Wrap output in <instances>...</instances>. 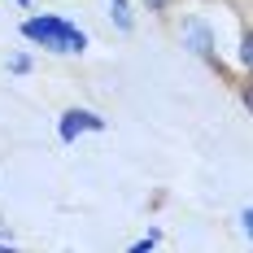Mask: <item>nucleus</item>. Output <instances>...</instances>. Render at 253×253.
I'll return each mask as SVG.
<instances>
[{"instance_id": "1", "label": "nucleus", "mask_w": 253, "mask_h": 253, "mask_svg": "<svg viewBox=\"0 0 253 253\" xmlns=\"http://www.w3.org/2000/svg\"><path fill=\"white\" fill-rule=\"evenodd\" d=\"M22 40L57 52V57H75V52L87 48V35H83L70 18H61V13H35V18H26L22 22Z\"/></svg>"}, {"instance_id": "2", "label": "nucleus", "mask_w": 253, "mask_h": 253, "mask_svg": "<svg viewBox=\"0 0 253 253\" xmlns=\"http://www.w3.org/2000/svg\"><path fill=\"white\" fill-rule=\"evenodd\" d=\"M83 131H105V118L92 114V109H66L61 123H57V140L61 144H75Z\"/></svg>"}, {"instance_id": "3", "label": "nucleus", "mask_w": 253, "mask_h": 253, "mask_svg": "<svg viewBox=\"0 0 253 253\" xmlns=\"http://www.w3.org/2000/svg\"><path fill=\"white\" fill-rule=\"evenodd\" d=\"M183 44H188V48L197 52V57H201L205 66L223 70V61H218V52H214V31H210L205 22H192V26H188V31H183Z\"/></svg>"}, {"instance_id": "4", "label": "nucleus", "mask_w": 253, "mask_h": 253, "mask_svg": "<svg viewBox=\"0 0 253 253\" xmlns=\"http://www.w3.org/2000/svg\"><path fill=\"white\" fill-rule=\"evenodd\" d=\"M109 13H114L118 31H131V26H135V18H131V4H126V0H109Z\"/></svg>"}, {"instance_id": "5", "label": "nucleus", "mask_w": 253, "mask_h": 253, "mask_svg": "<svg viewBox=\"0 0 253 253\" xmlns=\"http://www.w3.org/2000/svg\"><path fill=\"white\" fill-rule=\"evenodd\" d=\"M157 240H162V231H149L144 240H135V245H131V253H149V249H157Z\"/></svg>"}, {"instance_id": "6", "label": "nucleus", "mask_w": 253, "mask_h": 253, "mask_svg": "<svg viewBox=\"0 0 253 253\" xmlns=\"http://www.w3.org/2000/svg\"><path fill=\"white\" fill-rule=\"evenodd\" d=\"M9 70H13V75H26V70H31V57H26V52H13V57H9Z\"/></svg>"}, {"instance_id": "7", "label": "nucleus", "mask_w": 253, "mask_h": 253, "mask_svg": "<svg viewBox=\"0 0 253 253\" xmlns=\"http://www.w3.org/2000/svg\"><path fill=\"white\" fill-rule=\"evenodd\" d=\"M240 61L253 70V31H245V44H240Z\"/></svg>"}, {"instance_id": "8", "label": "nucleus", "mask_w": 253, "mask_h": 253, "mask_svg": "<svg viewBox=\"0 0 253 253\" xmlns=\"http://www.w3.org/2000/svg\"><path fill=\"white\" fill-rule=\"evenodd\" d=\"M240 96H245V105H249V109H253V70H249V79L240 83Z\"/></svg>"}, {"instance_id": "9", "label": "nucleus", "mask_w": 253, "mask_h": 253, "mask_svg": "<svg viewBox=\"0 0 253 253\" xmlns=\"http://www.w3.org/2000/svg\"><path fill=\"white\" fill-rule=\"evenodd\" d=\"M240 223H245V231H249V240H253V210H245V214H240Z\"/></svg>"}, {"instance_id": "10", "label": "nucleus", "mask_w": 253, "mask_h": 253, "mask_svg": "<svg viewBox=\"0 0 253 253\" xmlns=\"http://www.w3.org/2000/svg\"><path fill=\"white\" fill-rule=\"evenodd\" d=\"M149 9H153V13H166V9H170V0H149Z\"/></svg>"}, {"instance_id": "11", "label": "nucleus", "mask_w": 253, "mask_h": 253, "mask_svg": "<svg viewBox=\"0 0 253 253\" xmlns=\"http://www.w3.org/2000/svg\"><path fill=\"white\" fill-rule=\"evenodd\" d=\"M13 4H18V9H31V0H13Z\"/></svg>"}]
</instances>
